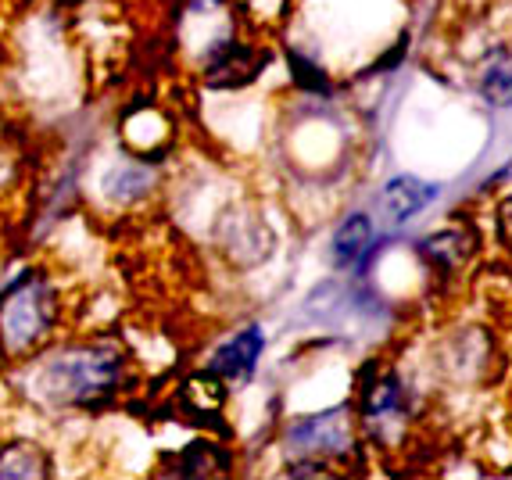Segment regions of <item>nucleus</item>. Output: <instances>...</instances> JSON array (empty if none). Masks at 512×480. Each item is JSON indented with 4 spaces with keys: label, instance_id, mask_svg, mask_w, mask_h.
<instances>
[{
    "label": "nucleus",
    "instance_id": "obj_9",
    "mask_svg": "<svg viewBox=\"0 0 512 480\" xmlns=\"http://www.w3.org/2000/svg\"><path fill=\"white\" fill-rule=\"evenodd\" d=\"M437 187L427 180H416V176H398V180H391L384 187V194H380V208H384V215L391 219V223H405V219H412L416 212H423V208L434 201Z\"/></svg>",
    "mask_w": 512,
    "mask_h": 480
},
{
    "label": "nucleus",
    "instance_id": "obj_5",
    "mask_svg": "<svg viewBox=\"0 0 512 480\" xmlns=\"http://www.w3.org/2000/svg\"><path fill=\"white\" fill-rule=\"evenodd\" d=\"M265 51H255L248 43H240L237 36L212 43L205 54V83L215 90H230V86H248L265 69Z\"/></svg>",
    "mask_w": 512,
    "mask_h": 480
},
{
    "label": "nucleus",
    "instance_id": "obj_14",
    "mask_svg": "<svg viewBox=\"0 0 512 480\" xmlns=\"http://www.w3.org/2000/svg\"><path fill=\"white\" fill-rule=\"evenodd\" d=\"M484 101L495 104V108H509L512 104V72L509 69H491L484 76Z\"/></svg>",
    "mask_w": 512,
    "mask_h": 480
},
{
    "label": "nucleus",
    "instance_id": "obj_11",
    "mask_svg": "<svg viewBox=\"0 0 512 480\" xmlns=\"http://www.w3.org/2000/svg\"><path fill=\"white\" fill-rule=\"evenodd\" d=\"M226 470H230V452L219 448L215 441H194L172 463L176 477H222Z\"/></svg>",
    "mask_w": 512,
    "mask_h": 480
},
{
    "label": "nucleus",
    "instance_id": "obj_3",
    "mask_svg": "<svg viewBox=\"0 0 512 480\" xmlns=\"http://www.w3.org/2000/svg\"><path fill=\"white\" fill-rule=\"evenodd\" d=\"M355 427L359 420L351 416L348 405H337V409L294 420L287 427V441L312 459H344L348 452H355Z\"/></svg>",
    "mask_w": 512,
    "mask_h": 480
},
{
    "label": "nucleus",
    "instance_id": "obj_13",
    "mask_svg": "<svg viewBox=\"0 0 512 480\" xmlns=\"http://www.w3.org/2000/svg\"><path fill=\"white\" fill-rule=\"evenodd\" d=\"M147 187H151V172L140 169V165H122V169H111L104 176V198H115V201L140 198Z\"/></svg>",
    "mask_w": 512,
    "mask_h": 480
},
{
    "label": "nucleus",
    "instance_id": "obj_7",
    "mask_svg": "<svg viewBox=\"0 0 512 480\" xmlns=\"http://www.w3.org/2000/svg\"><path fill=\"white\" fill-rule=\"evenodd\" d=\"M419 255L437 276H455L477 255V233L470 226H444L419 244Z\"/></svg>",
    "mask_w": 512,
    "mask_h": 480
},
{
    "label": "nucleus",
    "instance_id": "obj_1",
    "mask_svg": "<svg viewBox=\"0 0 512 480\" xmlns=\"http://www.w3.org/2000/svg\"><path fill=\"white\" fill-rule=\"evenodd\" d=\"M129 380V355L119 341L97 337V341L65 344L43 362L33 387L36 398L58 409H101Z\"/></svg>",
    "mask_w": 512,
    "mask_h": 480
},
{
    "label": "nucleus",
    "instance_id": "obj_10",
    "mask_svg": "<svg viewBox=\"0 0 512 480\" xmlns=\"http://www.w3.org/2000/svg\"><path fill=\"white\" fill-rule=\"evenodd\" d=\"M51 473V455L43 452L36 441L11 438L0 445V477L4 480H43Z\"/></svg>",
    "mask_w": 512,
    "mask_h": 480
},
{
    "label": "nucleus",
    "instance_id": "obj_4",
    "mask_svg": "<svg viewBox=\"0 0 512 480\" xmlns=\"http://www.w3.org/2000/svg\"><path fill=\"white\" fill-rule=\"evenodd\" d=\"M359 427H366L376 441H387L391 434L405 430V391L391 373H369L362 384Z\"/></svg>",
    "mask_w": 512,
    "mask_h": 480
},
{
    "label": "nucleus",
    "instance_id": "obj_2",
    "mask_svg": "<svg viewBox=\"0 0 512 480\" xmlns=\"http://www.w3.org/2000/svg\"><path fill=\"white\" fill-rule=\"evenodd\" d=\"M58 287L43 269H26L0 291V352L11 359L40 352L58 330Z\"/></svg>",
    "mask_w": 512,
    "mask_h": 480
},
{
    "label": "nucleus",
    "instance_id": "obj_12",
    "mask_svg": "<svg viewBox=\"0 0 512 480\" xmlns=\"http://www.w3.org/2000/svg\"><path fill=\"white\" fill-rule=\"evenodd\" d=\"M369 244H373V226H369V219L366 215H351V219L341 223L337 237H333V262H337V266H355V262L366 258Z\"/></svg>",
    "mask_w": 512,
    "mask_h": 480
},
{
    "label": "nucleus",
    "instance_id": "obj_6",
    "mask_svg": "<svg viewBox=\"0 0 512 480\" xmlns=\"http://www.w3.org/2000/svg\"><path fill=\"white\" fill-rule=\"evenodd\" d=\"M262 344H265L262 326H248V330H240L237 337H230V341L222 344L219 352L208 359L205 373H212V377L226 387L244 384V380L251 377V369H255L258 355H262Z\"/></svg>",
    "mask_w": 512,
    "mask_h": 480
},
{
    "label": "nucleus",
    "instance_id": "obj_8",
    "mask_svg": "<svg viewBox=\"0 0 512 480\" xmlns=\"http://www.w3.org/2000/svg\"><path fill=\"white\" fill-rule=\"evenodd\" d=\"M222 244H226V255L240 266H251V262H262L273 248V233L265 226V219L258 215H233L230 226H222Z\"/></svg>",
    "mask_w": 512,
    "mask_h": 480
},
{
    "label": "nucleus",
    "instance_id": "obj_15",
    "mask_svg": "<svg viewBox=\"0 0 512 480\" xmlns=\"http://www.w3.org/2000/svg\"><path fill=\"white\" fill-rule=\"evenodd\" d=\"M498 237H502V244L512 251V194L502 198V205H498Z\"/></svg>",
    "mask_w": 512,
    "mask_h": 480
}]
</instances>
